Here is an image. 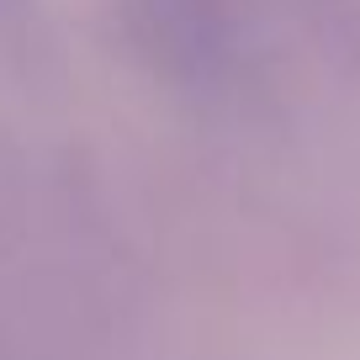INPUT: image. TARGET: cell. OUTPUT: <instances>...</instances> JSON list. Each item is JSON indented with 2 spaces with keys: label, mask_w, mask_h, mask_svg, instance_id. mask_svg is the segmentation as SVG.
Wrapping results in <instances>:
<instances>
[{
  "label": "cell",
  "mask_w": 360,
  "mask_h": 360,
  "mask_svg": "<svg viewBox=\"0 0 360 360\" xmlns=\"http://www.w3.org/2000/svg\"><path fill=\"white\" fill-rule=\"evenodd\" d=\"M133 22L169 75H202L223 53L217 0H133Z\"/></svg>",
  "instance_id": "1"
}]
</instances>
